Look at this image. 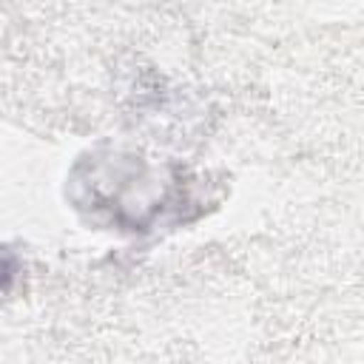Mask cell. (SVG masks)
Returning a JSON list of instances; mask_svg holds the SVG:
<instances>
[{"mask_svg": "<svg viewBox=\"0 0 364 364\" xmlns=\"http://www.w3.org/2000/svg\"><path fill=\"white\" fill-rule=\"evenodd\" d=\"M17 273H20V259L14 256V250H9V247L0 245V293L14 284Z\"/></svg>", "mask_w": 364, "mask_h": 364, "instance_id": "6da1fadb", "label": "cell"}]
</instances>
